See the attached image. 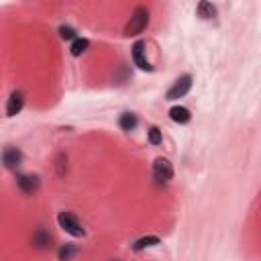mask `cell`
<instances>
[{
	"label": "cell",
	"mask_w": 261,
	"mask_h": 261,
	"mask_svg": "<svg viewBox=\"0 0 261 261\" xmlns=\"http://www.w3.org/2000/svg\"><path fill=\"white\" fill-rule=\"evenodd\" d=\"M147 24H149V8L147 6H137L133 10L126 27H124V35L126 37H135V35L143 33Z\"/></svg>",
	"instance_id": "obj_1"
},
{
	"label": "cell",
	"mask_w": 261,
	"mask_h": 261,
	"mask_svg": "<svg viewBox=\"0 0 261 261\" xmlns=\"http://www.w3.org/2000/svg\"><path fill=\"white\" fill-rule=\"evenodd\" d=\"M57 224H59V228H63L69 237H73V239H82V237H86V228L82 226V222L71 214V212H59L57 214Z\"/></svg>",
	"instance_id": "obj_2"
},
{
	"label": "cell",
	"mask_w": 261,
	"mask_h": 261,
	"mask_svg": "<svg viewBox=\"0 0 261 261\" xmlns=\"http://www.w3.org/2000/svg\"><path fill=\"white\" fill-rule=\"evenodd\" d=\"M190 88H192V75H181V77H177L175 82H173V86L167 90V94H165V98L167 100H177V98H184L188 92H190Z\"/></svg>",
	"instance_id": "obj_3"
},
{
	"label": "cell",
	"mask_w": 261,
	"mask_h": 261,
	"mask_svg": "<svg viewBox=\"0 0 261 261\" xmlns=\"http://www.w3.org/2000/svg\"><path fill=\"white\" fill-rule=\"evenodd\" d=\"M153 177L157 179V184H167L171 177H173V167L167 159L163 157H157L153 161Z\"/></svg>",
	"instance_id": "obj_4"
},
{
	"label": "cell",
	"mask_w": 261,
	"mask_h": 261,
	"mask_svg": "<svg viewBox=\"0 0 261 261\" xmlns=\"http://www.w3.org/2000/svg\"><path fill=\"white\" fill-rule=\"evenodd\" d=\"M133 61H135V65L139 67V69H143V71H151L153 69V65L147 61V57H145V43L143 41H137L135 45H133Z\"/></svg>",
	"instance_id": "obj_5"
},
{
	"label": "cell",
	"mask_w": 261,
	"mask_h": 261,
	"mask_svg": "<svg viewBox=\"0 0 261 261\" xmlns=\"http://www.w3.org/2000/svg\"><path fill=\"white\" fill-rule=\"evenodd\" d=\"M24 106V94L20 90H14L6 102V116H16Z\"/></svg>",
	"instance_id": "obj_6"
},
{
	"label": "cell",
	"mask_w": 261,
	"mask_h": 261,
	"mask_svg": "<svg viewBox=\"0 0 261 261\" xmlns=\"http://www.w3.org/2000/svg\"><path fill=\"white\" fill-rule=\"evenodd\" d=\"M20 161H22V153H20L16 147H6V149L2 151V163H4V167L16 169V167L20 165Z\"/></svg>",
	"instance_id": "obj_7"
},
{
	"label": "cell",
	"mask_w": 261,
	"mask_h": 261,
	"mask_svg": "<svg viewBox=\"0 0 261 261\" xmlns=\"http://www.w3.org/2000/svg\"><path fill=\"white\" fill-rule=\"evenodd\" d=\"M16 184H18V188H20L24 194H33V192L39 190V177H37V175H20V177L16 179Z\"/></svg>",
	"instance_id": "obj_8"
},
{
	"label": "cell",
	"mask_w": 261,
	"mask_h": 261,
	"mask_svg": "<svg viewBox=\"0 0 261 261\" xmlns=\"http://www.w3.org/2000/svg\"><path fill=\"white\" fill-rule=\"evenodd\" d=\"M169 118H171L173 122H177V124H186V122H190L192 114H190V110L184 108V106H173V108L169 110Z\"/></svg>",
	"instance_id": "obj_9"
},
{
	"label": "cell",
	"mask_w": 261,
	"mask_h": 261,
	"mask_svg": "<svg viewBox=\"0 0 261 261\" xmlns=\"http://www.w3.org/2000/svg\"><path fill=\"white\" fill-rule=\"evenodd\" d=\"M196 12H198V16H200V18H214V16H216V6H214L212 2L202 0V2H198Z\"/></svg>",
	"instance_id": "obj_10"
},
{
	"label": "cell",
	"mask_w": 261,
	"mask_h": 261,
	"mask_svg": "<svg viewBox=\"0 0 261 261\" xmlns=\"http://www.w3.org/2000/svg\"><path fill=\"white\" fill-rule=\"evenodd\" d=\"M159 243H161L159 237H153V234H149V237H141V239H137V241L133 243V251H143V249H147V247H155V245H159Z\"/></svg>",
	"instance_id": "obj_11"
},
{
	"label": "cell",
	"mask_w": 261,
	"mask_h": 261,
	"mask_svg": "<svg viewBox=\"0 0 261 261\" xmlns=\"http://www.w3.org/2000/svg\"><path fill=\"white\" fill-rule=\"evenodd\" d=\"M88 47H90V41H88V39H84V37H75L73 43H71V47H69V53H71L73 57H80L82 53L88 51Z\"/></svg>",
	"instance_id": "obj_12"
},
{
	"label": "cell",
	"mask_w": 261,
	"mask_h": 261,
	"mask_svg": "<svg viewBox=\"0 0 261 261\" xmlns=\"http://www.w3.org/2000/svg\"><path fill=\"white\" fill-rule=\"evenodd\" d=\"M118 126H120L122 130H133V128L137 126V116H135L133 112H124V114H120V118H118Z\"/></svg>",
	"instance_id": "obj_13"
},
{
	"label": "cell",
	"mask_w": 261,
	"mask_h": 261,
	"mask_svg": "<svg viewBox=\"0 0 261 261\" xmlns=\"http://www.w3.org/2000/svg\"><path fill=\"white\" fill-rule=\"evenodd\" d=\"M49 243H51V237H49V232H47L45 228H39V230L33 234V245H35V247L45 249Z\"/></svg>",
	"instance_id": "obj_14"
},
{
	"label": "cell",
	"mask_w": 261,
	"mask_h": 261,
	"mask_svg": "<svg viewBox=\"0 0 261 261\" xmlns=\"http://www.w3.org/2000/svg\"><path fill=\"white\" fill-rule=\"evenodd\" d=\"M161 141H163L161 130H159L157 126H151V128H149V143H151V145H159Z\"/></svg>",
	"instance_id": "obj_15"
},
{
	"label": "cell",
	"mask_w": 261,
	"mask_h": 261,
	"mask_svg": "<svg viewBox=\"0 0 261 261\" xmlns=\"http://www.w3.org/2000/svg\"><path fill=\"white\" fill-rule=\"evenodd\" d=\"M59 37L61 39H75V31L69 24H61L59 27Z\"/></svg>",
	"instance_id": "obj_16"
},
{
	"label": "cell",
	"mask_w": 261,
	"mask_h": 261,
	"mask_svg": "<svg viewBox=\"0 0 261 261\" xmlns=\"http://www.w3.org/2000/svg\"><path fill=\"white\" fill-rule=\"evenodd\" d=\"M73 251H75V249H73L71 245H65V247H61V251H59V257H61V259H69V257L73 255Z\"/></svg>",
	"instance_id": "obj_17"
},
{
	"label": "cell",
	"mask_w": 261,
	"mask_h": 261,
	"mask_svg": "<svg viewBox=\"0 0 261 261\" xmlns=\"http://www.w3.org/2000/svg\"><path fill=\"white\" fill-rule=\"evenodd\" d=\"M112 261H118V259H112Z\"/></svg>",
	"instance_id": "obj_18"
}]
</instances>
